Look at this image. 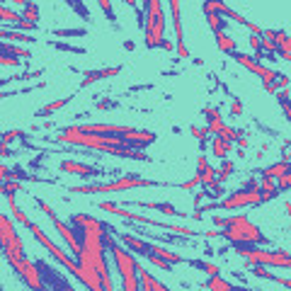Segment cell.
<instances>
[{
    "mask_svg": "<svg viewBox=\"0 0 291 291\" xmlns=\"http://www.w3.org/2000/svg\"><path fill=\"white\" fill-rule=\"evenodd\" d=\"M56 144H68L78 146L85 150H95V153H105V155H114V158H129V160H144L148 163L150 158L146 155L144 150L131 148V146L122 139V136H102V134H83L75 131L73 127H63L61 134L54 136Z\"/></svg>",
    "mask_w": 291,
    "mask_h": 291,
    "instance_id": "6da1fadb",
    "label": "cell"
},
{
    "mask_svg": "<svg viewBox=\"0 0 291 291\" xmlns=\"http://www.w3.org/2000/svg\"><path fill=\"white\" fill-rule=\"evenodd\" d=\"M214 226L221 228L218 238H226L228 243H253V245H267L270 240L262 236V231L245 216H214Z\"/></svg>",
    "mask_w": 291,
    "mask_h": 291,
    "instance_id": "7a4b0ae2",
    "label": "cell"
},
{
    "mask_svg": "<svg viewBox=\"0 0 291 291\" xmlns=\"http://www.w3.org/2000/svg\"><path fill=\"white\" fill-rule=\"evenodd\" d=\"M105 245H107V253H112V262L117 267V272L122 277V289L124 291H141L139 284V274H136V255L131 253L129 248H124L122 243H117L114 236V228L105 233Z\"/></svg>",
    "mask_w": 291,
    "mask_h": 291,
    "instance_id": "3957f363",
    "label": "cell"
},
{
    "mask_svg": "<svg viewBox=\"0 0 291 291\" xmlns=\"http://www.w3.org/2000/svg\"><path fill=\"white\" fill-rule=\"evenodd\" d=\"M165 182L158 180H146V177H139L136 172H127L124 177L114 182H107V184H83V187H68V192L73 194H114V192H127V189H134V187H163Z\"/></svg>",
    "mask_w": 291,
    "mask_h": 291,
    "instance_id": "277c9868",
    "label": "cell"
},
{
    "mask_svg": "<svg viewBox=\"0 0 291 291\" xmlns=\"http://www.w3.org/2000/svg\"><path fill=\"white\" fill-rule=\"evenodd\" d=\"M231 248L240 257H245L250 265H262V267H279V270H289L291 257L287 250H262L253 243H231Z\"/></svg>",
    "mask_w": 291,
    "mask_h": 291,
    "instance_id": "5b68a950",
    "label": "cell"
},
{
    "mask_svg": "<svg viewBox=\"0 0 291 291\" xmlns=\"http://www.w3.org/2000/svg\"><path fill=\"white\" fill-rule=\"evenodd\" d=\"M257 184L260 182L255 180V177H248V180L243 182V187L233 192V194H228L226 199L221 201H211L209 206H204V209H197L199 214L204 211H214V209H223V211H231V209H243V206H257L260 204V189H257Z\"/></svg>",
    "mask_w": 291,
    "mask_h": 291,
    "instance_id": "8992f818",
    "label": "cell"
},
{
    "mask_svg": "<svg viewBox=\"0 0 291 291\" xmlns=\"http://www.w3.org/2000/svg\"><path fill=\"white\" fill-rule=\"evenodd\" d=\"M27 231L32 233V238H34L36 243H39V245H41V248H44L46 253L51 255V257H54V260L58 262V265H61V267H66V270H68V272H71L73 277H75V279H78V282L83 284V270H80V265H78V260H75V257H71V255L66 253V250H63L61 245H56L54 240L46 236V233H44V231H41V228H39L36 223H32V226H29Z\"/></svg>",
    "mask_w": 291,
    "mask_h": 291,
    "instance_id": "52a82bcc",
    "label": "cell"
},
{
    "mask_svg": "<svg viewBox=\"0 0 291 291\" xmlns=\"http://www.w3.org/2000/svg\"><path fill=\"white\" fill-rule=\"evenodd\" d=\"M146 12L144 32H146V46L158 49V44L165 39V15H163V0H146L141 7Z\"/></svg>",
    "mask_w": 291,
    "mask_h": 291,
    "instance_id": "ba28073f",
    "label": "cell"
},
{
    "mask_svg": "<svg viewBox=\"0 0 291 291\" xmlns=\"http://www.w3.org/2000/svg\"><path fill=\"white\" fill-rule=\"evenodd\" d=\"M100 209H102V211H112V214H117L119 218H127V221H131V223H144V226H153V228L172 231V233H177V236H182V238H197L199 236V233L192 231V228H184V226H175V223H165V221H158V218H148V216H141V214H134V211H127V209H122L119 204H112V201H102Z\"/></svg>",
    "mask_w": 291,
    "mask_h": 291,
    "instance_id": "9c48e42d",
    "label": "cell"
},
{
    "mask_svg": "<svg viewBox=\"0 0 291 291\" xmlns=\"http://www.w3.org/2000/svg\"><path fill=\"white\" fill-rule=\"evenodd\" d=\"M0 250H2V257L7 260L10 267L17 262L19 257H24V243H22L19 233L15 231L12 221L5 214H0Z\"/></svg>",
    "mask_w": 291,
    "mask_h": 291,
    "instance_id": "30bf717a",
    "label": "cell"
},
{
    "mask_svg": "<svg viewBox=\"0 0 291 291\" xmlns=\"http://www.w3.org/2000/svg\"><path fill=\"white\" fill-rule=\"evenodd\" d=\"M34 204L46 214V216L51 218V223H54V228L58 231V236L63 238V243L68 245V250H71L73 257H78L80 255V240H78V236H75V231H73V226L71 223H66V221H61V218L56 216V211L46 204L44 199H39V197H34Z\"/></svg>",
    "mask_w": 291,
    "mask_h": 291,
    "instance_id": "8fae6325",
    "label": "cell"
},
{
    "mask_svg": "<svg viewBox=\"0 0 291 291\" xmlns=\"http://www.w3.org/2000/svg\"><path fill=\"white\" fill-rule=\"evenodd\" d=\"M12 270H15V274L19 277V282H22L24 287H29V289H36V291H44V289H46V284H44V279H41V272H39L36 262H32L27 255H24V257H19L17 262L12 265Z\"/></svg>",
    "mask_w": 291,
    "mask_h": 291,
    "instance_id": "7c38bea8",
    "label": "cell"
},
{
    "mask_svg": "<svg viewBox=\"0 0 291 291\" xmlns=\"http://www.w3.org/2000/svg\"><path fill=\"white\" fill-rule=\"evenodd\" d=\"M231 56H233V61L236 63H240L243 68H248L250 73H255L257 78H262V83H274V78H277V71H272V68H267V66H262L260 61H255L253 56L248 54H240V51H231Z\"/></svg>",
    "mask_w": 291,
    "mask_h": 291,
    "instance_id": "4fadbf2b",
    "label": "cell"
},
{
    "mask_svg": "<svg viewBox=\"0 0 291 291\" xmlns=\"http://www.w3.org/2000/svg\"><path fill=\"white\" fill-rule=\"evenodd\" d=\"M58 170H61V172H68V175H78V177H83V180H97V177L105 175L100 167L88 165V163H78V160H61V163H58Z\"/></svg>",
    "mask_w": 291,
    "mask_h": 291,
    "instance_id": "5bb4252c",
    "label": "cell"
},
{
    "mask_svg": "<svg viewBox=\"0 0 291 291\" xmlns=\"http://www.w3.org/2000/svg\"><path fill=\"white\" fill-rule=\"evenodd\" d=\"M114 236H117V240H119L124 248H129L131 253L141 255V257H146V255L150 253V240H146V238L134 236V233H124V231H114Z\"/></svg>",
    "mask_w": 291,
    "mask_h": 291,
    "instance_id": "9a60e30c",
    "label": "cell"
},
{
    "mask_svg": "<svg viewBox=\"0 0 291 291\" xmlns=\"http://www.w3.org/2000/svg\"><path fill=\"white\" fill-rule=\"evenodd\" d=\"M36 267H39V272H41V279H44V284L46 287H54V289H66V291H71L73 289V284L71 282H66L63 277H58V274L44 262V260H36Z\"/></svg>",
    "mask_w": 291,
    "mask_h": 291,
    "instance_id": "2e32d148",
    "label": "cell"
},
{
    "mask_svg": "<svg viewBox=\"0 0 291 291\" xmlns=\"http://www.w3.org/2000/svg\"><path fill=\"white\" fill-rule=\"evenodd\" d=\"M131 206H136V209H153V211H160L165 216H175V218H184L187 214H182L180 209H175L172 204H167V201H129Z\"/></svg>",
    "mask_w": 291,
    "mask_h": 291,
    "instance_id": "e0dca14e",
    "label": "cell"
},
{
    "mask_svg": "<svg viewBox=\"0 0 291 291\" xmlns=\"http://www.w3.org/2000/svg\"><path fill=\"white\" fill-rule=\"evenodd\" d=\"M122 73V66H112V68H100V71H85L83 73V80H80V88H88L97 80H107V78H117Z\"/></svg>",
    "mask_w": 291,
    "mask_h": 291,
    "instance_id": "ac0fdd59",
    "label": "cell"
},
{
    "mask_svg": "<svg viewBox=\"0 0 291 291\" xmlns=\"http://www.w3.org/2000/svg\"><path fill=\"white\" fill-rule=\"evenodd\" d=\"M136 274H139V284H141V291H167L163 282H158L150 272H146L144 267L136 262Z\"/></svg>",
    "mask_w": 291,
    "mask_h": 291,
    "instance_id": "d6986e66",
    "label": "cell"
},
{
    "mask_svg": "<svg viewBox=\"0 0 291 291\" xmlns=\"http://www.w3.org/2000/svg\"><path fill=\"white\" fill-rule=\"evenodd\" d=\"M274 54L279 56L282 61H291V39L284 29H279V36L274 41Z\"/></svg>",
    "mask_w": 291,
    "mask_h": 291,
    "instance_id": "ffe728a7",
    "label": "cell"
},
{
    "mask_svg": "<svg viewBox=\"0 0 291 291\" xmlns=\"http://www.w3.org/2000/svg\"><path fill=\"white\" fill-rule=\"evenodd\" d=\"M257 189H260V204H265V201L270 199H277L282 192L277 189V184H274L272 177H262V182L257 184Z\"/></svg>",
    "mask_w": 291,
    "mask_h": 291,
    "instance_id": "44dd1931",
    "label": "cell"
},
{
    "mask_svg": "<svg viewBox=\"0 0 291 291\" xmlns=\"http://www.w3.org/2000/svg\"><path fill=\"white\" fill-rule=\"evenodd\" d=\"M253 277H260V279H270V282H277V284H282V287L291 289V279H282V277H277V274L267 272V267H262V265H253Z\"/></svg>",
    "mask_w": 291,
    "mask_h": 291,
    "instance_id": "7402d4cb",
    "label": "cell"
},
{
    "mask_svg": "<svg viewBox=\"0 0 291 291\" xmlns=\"http://www.w3.org/2000/svg\"><path fill=\"white\" fill-rule=\"evenodd\" d=\"M0 39H10V41H19V44H34L36 36L19 32V29H0Z\"/></svg>",
    "mask_w": 291,
    "mask_h": 291,
    "instance_id": "603a6c76",
    "label": "cell"
},
{
    "mask_svg": "<svg viewBox=\"0 0 291 291\" xmlns=\"http://www.w3.org/2000/svg\"><path fill=\"white\" fill-rule=\"evenodd\" d=\"M150 250H153L155 255H160L163 260H167L170 265H184V262H187V260H184L180 253H172V250H167V248H160V245H155V243H150Z\"/></svg>",
    "mask_w": 291,
    "mask_h": 291,
    "instance_id": "cb8c5ba5",
    "label": "cell"
},
{
    "mask_svg": "<svg viewBox=\"0 0 291 291\" xmlns=\"http://www.w3.org/2000/svg\"><path fill=\"white\" fill-rule=\"evenodd\" d=\"M194 175L199 177V187H204V189H209V187L216 184V167H214V165H206L204 170L194 172Z\"/></svg>",
    "mask_w": 291,
    "mask_h": 291,
    "instance_id": "d4e9b609",
    "label": "cell"
},
{
    "mask_svg": "<svg viewBox=\"0 0 291 291\" xmlns=\"http://www.w3.org/2000/svg\"><path fill=\"white\" fill-rule=\"evenodd\" d=\"M5 199H7V204H10V211L15 214V221H17L19 226L29 228V226H32V221H29V216H27V214H24V211H22V209L17 206V201H15V194H7Z\"/></svg>",
    "mask_w": 291,
    "mask_h": 291,
    "instance_id": "484cf974",
    "label": "cell"
},
{
    "mask_svg": "<svg viewBox=\"0 0 291 291\" xmlns=\"http://www.w3.org/2000/svg\"><path fill=\"white\" fill-rule=\"evenodd\" d=\"M231 148H233V144H228V141H223V139H218V136H211V150H214V155H216L218 160L228 158Z\"/></svg>",
    "mask_w": 291,
    "mask_h": 291,
    "instance_id": "4316f807",
    "label": "cell"
},
{
    "mask_svg": "<svg viewBox=\"0 0 291 291\" xmlns=\"http://www.w3.org/2000/svg\"><path fill=\"white\" fill-rule=\"evenodd\" d=\"M0 54L17 56V58H32V51H27L22 46H15V44H2V41H0Z\"/></svg>",
    "mask_w": 291,
    "mask_h": 291,
    "instance_id": "83f0119b",
    "label": "cell"
},
{
    "mask_svg": "<svg viewBox=\"0 0 291 291\" xmlns=\"http://www.w3.org/2000/svg\"><path fill=\"white\" fill-rule=\"evenodd\" d=\"M216 46L223 51V54H231V51H236V39H231V36L226 34V32H216Z\"/></svg>",
    "mask_w": 291,
    "mask_h": 291,
    "instance_id": "f1b7e54d",
    "label": "cell"
},
{
    "mask_svg": "<svg viewBox=\"0 0 291 291\" xmlns=\"http://www.w3.org/2000/svg\"><path fill=\"white\" fill-rule=\"evenodd\" d=\"M187 265H192L194 270H201V272H206L209 277H214V274H221L218 265H214V262H206V260H187Z\"/></svg>",
    "mask_w": 291,
    "mask_h": 291,
    "instance_id": "f546056e",
    "label": "cell"
},
{
    "mask_svg": "<svg viewBox=\"0 0 291 291\" xmlns=\"http://www.w3.org/2000/svg\"><path fill=\"white\" fill-rule=\"evenodd\" d=\"M19 15H22V19H29V22H36L39 24V17H41V12H39V5H36L34 0H29L22 10H19Z\"/></svg>",
    "mask_w": 291,
    "mask_h": 291,
    "instance_id": "4dcf8cb0",
    "label": "cell"
},
{
    "mask_svg": "<svg viewBox=\"0 0 291 291\" xmlns=\"http://www.w3.org/2000/svg\"><path fill=\"white\" fill-rule=\"evenodd\" d=\"M71 100H73V95H68V97H61V100H56V102H51V105H46L44 109H39V112H36V117H49V114L58 112L61 107H66Z\"/></svg>",
    "mask_w": 291,
    "mask_h": 291,
    "instance_id": "1f68e13d",
    "label": "cell"
},
{
    "mask_svg": "<svg viewBox=\"0 0 291 291\" xmlns=\"http://www.w3.org/2000/svg\"><path fill=\"white\" fill-rule=\"evenodd\" d=\"M284 170H291V165H289V160L284 158V160H279V163H274V165H270V167H265L262 170V177H277V175H282Z\"/></svg>",
    "mask_w": 291,
    "mask_h": 291,
    "instance_id": "d6a6232c",
    "label": "cell"
},
{
    "mask_svg": "<svg viewBox=\"0 0 291 291\" xmlns=\"http://www.w3.org/2000/svg\"><path fill=\"white\" fill-rule=\"evenodd\" d=\"M206 24H209V29L216 34V32H226V17H221V15H216V12H209L206 15Z\"/></svg>",
    "mask_w": 291,
    "mask_h": 291,
    "instance_id": "836d02e7",
    "label": "cell"
},
{
    "mask_svg": "<svg viewBox=\"0 0 291 291\" xmlns=\"http://www.w3.org/2000/svg\"><path fill=\"white\" fill-rule=\"evenodd\" d=\"M236 172V165L231 163L228 158H223V163H221V167H216V182H226L231 175Z\"/></svg>",
    "mask_w": 291,
    "mask_h": 291,
    "instance_id": "e575fe53",
    "label": "cell"
},
{
    "mask_svg": "<svg viewBox=\"0 0 291 291\" xmlns=\"http://www.w3.org/2000/svg\"><path fill=\"white\" fill-rule=\"evenodd\" d=\"M206 289H214V291H228V289H233V284L231 282H226V279H221V274H214L206 284H204Z\"/></svg>",
    "mask_w": 291,
    "mask_h": 291,
    "instance_id": "d590c367",
    "label": "cell"
},
{
    "mask_svg": "<svg viewBox=\"0 0 291 291\" xmlns=\"http://www.w3.org/2000/svg\"><path fill=\"white\" fill-rule=\"evenodd\" d=\"M22 15H19L17 10H12V7H7V5H0V22H7V24H15L19 22Z\"/></svg>",
    "mask_w": 291,
    "mask_h": 291,
    "instance_id": "8d00e7d4",
    "label": "cell"
},
{
    "mask_svg": "<svg viewBox=\"0 0 291 291\" xmlns=\"http://www.w3.org/2000/svg\"><path fill=\"white\" fill-rule=\"evenodd\" d=\"M146 260H148L150 265H155L158 270H163V272H170V270H172V265H170L167 260H163L160 255H155V253H153V250H150V253L146 255Z\"/></svg>",
    "mask_w": 291,
    "mask_h": 291,
    "instance_id": "74e56055",
    "label": "cell"
},
{
    "mask_svg": "<svg viewBox=\"0 0 291 291\" xmlns=\"http://www.w3.org/2000/svg\"><path fill=\"white\" fill-rule=\"evenodd\" d=\"M27 134L24 131H19V129H10V131H5V134H0V144L10 146L12 141H17V139H24Z\"/></svg>",
    "mask_w": 291,
    "mask_h": 291,
    "instance_id": "f35d334b",
    "label": "cell"
},
{
    "mask_svg": "<svg viewBox=\"0 0 291 291\" xmlns=\"http://www.w3.org/2000/svg\"><path fill=\"white\" fill-rule=\"evenodd\" d=\"M240 134H243V131H238V129L226 127V124H223V129L218 131L216 136H218V139H223V141H228V144H233V141H236V139L240 136Z\"/></svg>",
    "mask_w": 291,
    "mask_h": 291,
    "instance_id": "ab89813d",
    "label": "cell"
},
{
    "mask_svg": "<svg viewBox=\"0 0 291 291\" xmlns=\"http://www.w3.org/2000/svg\"><path fill=\"white\" fill-rule=\"evenodd\" d=\"M274 180H277L274 184H277V189H279V192H287V189L291 187V170H284V172H282V175H277Z\"/></svg>",
    "mask_w": 291,
    "mask_h": 291,
    "instance_id": "60d3db41",
    "label": "cell"
},
{
    "mask_svg": "<svg viewBox=\"0 0 291 291\" xmlns=\"http://www.w3.org/2000/svg\"><path fill=\"white\" fill-rule=\"evenodd\" d=\"M192 136H194L201 146H206V144H209V136H211V134H209V127H201V129L199 127H192Z\"/></svg>",
    "mask_w": 291,
    "mask_h": 291,
    "instance_id": "b9f144b4",
    "label": "cell"
},
{
    "mask_svg": "<svg viewBox=\"0 0 291 291\" xmlns=\"http://www.w3.org/2000/svg\"><path fill=\"white\" fill-rule=\"evenodd\" d=\"M66 2L71 5L75 12H80V17H83V19H90V12H88V7H85V5H83L80 0H66Z\"/></svg>",
    "mask_w": 291,
    "mask_h": 291,
    "instance_id": "7bdbcfd3",
    "label": "cell"
},
{
    "mask_svg": "<svg viewBox=\"0 0 291 291\" xmlns=\"http://www.w3.org/2000/svg\"><path fill=\"white\" fill-rule=\"evenodd\" d=\"M97 5L102 7V12H105V15H107V19L114 24V22H117V17H114V10H112V0H97Z\"/></svg>",
    "mask_w": 291,
    "mask_h": 291,
    "instance_id": "ee69618b",
    "label": "cell"
},
{
    "mask_svg": "<svg viewBox=\"0 0 291 291\" xmlns=\"http://www.w3.org/2000/svg\"><path fill=\"white\" fill-rule=\"evenodd\" d=\"M56 36H83L85 29H54Z\"/></svg>",
    "mask_w": 291,
    "mask_h": 291,
    "instance_id": "f6af8a7d",
    "label": "cell"
},
{
    "mask_svg": "<svg viewBox=\"0 0 291 291\" xmlns=\"http://www.w3.org/2000/svg\"><path fill=\"white\" fill-rule=\"evenodd\" d=\"M274 85H277V90H279V88H289V75H287V73H277Z\"/></svg>",
    "mask_w": 291,
    "mask_h": 291,
    "instance_id": "bcb514c9",
    "label": "cell"
},
{
    "mask_svg": "<svg viewBox=\"0 0 291 291\" xmlns=\"http://www.w3.org/2000/svg\"><path fill=\"white\" fill-rule=\"evenodd\" d=\"M221 129H223V119H221V117H218V119H211V122H209V134H211V136H216V134L221 131Z\"/></svg>",
    "mask_w": 291,
    "mask_h": 291,
    "instance_id": "7dc6e473",
    "label": "cell"
},
{
    "mask_svg": "<svg viewBox=\"0 0 291 291\" xmlns=\"http://www.w3.org/2000/svg\"><path fill=\"white\" fill-rule=\"evenodd\" d=\"M180 187H182V189H187V192H192V189H197V187H199V177H197V175H194V177H192V180L182 182Z\"/></svg>",
    "mask_w": 291,
    "mask_h": 291,
    "instance_id": "c3c4849f",
    "label": "cell"
},
{
    "mask_svg": "<svg viewBox=\"0 0 291 291\" xmlns=\"http://www.w3.org/2000/svg\"><path fill=\"white\" fill-rule=\"evenodd\" d=\"M175 51H177V58H189V49L184 46V41H177V44H175Z\"/></svg>",
    "mask_w": 291,
    "mask_h": 291,
    "instance_id": "681fc988",
    "label": "cell"
},
{
    "mask_svg": "<svg viewBox=\"0 0 291 291\" xmlns=\"http://www.w3.org/2000/svg\"><path fill=\"white\" fill-rule=\"evenodd\" d=\"M231 114H233V117H240V114H243V102H240L238 97H233V102H231Z\"/></svg>",
    "mask_w": 291,
    "mask_h": 291,
    "instance_id": "f907efd6",
    "label": "cell"
},
{
    "mask_svg": "<svg viewBox=\"0 0 291 291\" xmlns=\"http://www.w3.org/2000/svg\"><path fill=\"white\" fill-rule=\"evenodd\" d=\"M204 114H206V119H209V122H211V119H218V117H221L218 107H206V109H204Z\"/></svg>",
    "mask_w": 291,
    "mask_h": 291,
    "instance_id": "816d5d0a",
    "label": "cell"
},
{
    "mask_svg": "<svg viewBox=\"0 0 291 291\" xmlns=\"http://www.w3.org/2000/svg\"><path fill=\"white\" fill-rule=\"evenodd\" d=\"M250 46H253V51H260V34H250Z\"/></svg>",
    "mask_w": 291,
    "mask_h": 291,
    "instance_id": "f5cc1de1",
    "label": "cell"
},
{
    "mask_svg": "<svg viewBox=\"0 0 291 291\" xmlns=\"http://www.w3.org/2000/svg\"><path fill=\"white\" fill-rule=\"evenodd\" d=\"M158 46H160V49H165V51H175V44H172L170 39H163V41H160Z\"/></svg>",
    "mask_w": 291,
    "mask_h": 291,
    "instance_id": "db71d44e",
    "label": "cell"
},
{
    "mask_svg": "<svg viewBox=\"0 0 291 291\" xmlns=\"http://www.w3.org/2000/svg\"><path fill=\"white\" fill-rule=\"evenodd\" d=\"M206 165H209V160H206V155H199V160H197V172H199V170H204Z\"/></svg>",
    "mask_w": 291,
    "mask_h": 291,
    "instance_id": "11a10c76",
    "label": "cell"
},
{
    "mask_svg": "<svg viewBox=\"0 0 291 291\" xmlns=\"http://www.w3.org/2000/svg\"><path fill=\"white\" fill-rule=\"evenodd\" d=\"M5 2H7V5H17L19 10H22V7H24V5H27L29 0H5Z\"/></svg>",
    "mask_w": 291,
    "mask_h": 291,
    "instance_id": "9f6ffc18",
    "label": "cell"
},
{
    "mask_svg": "<svg viewBox=\"0 0 291 291\" xmlns=\"http://www.w3.org/2000/svg\"><path fill=\"white\" fill-rule=\"evenodd\" d=\"M236 141H238V146H240V148H248V146H250V141H248V139H245V136H243V134H240V136H238Z\"/></svg>",
    "mask_w": 291,
    "mask_h": 291,
    "instance_id": "6f0895ef",
    "label": "cell"
},
{
    "mask_svg": "<svg viewBox=\"0 0 291 291\" xmlns=\"http://www.w3.org/2000/svg\"><path fill=\"white\" fill-rule=\"evenodd\" d=\"M12 80H19V75H7V78H0V85H7Z\"/></svg>",
    "mask_w": 291,
    "mask_h": 291,
    "instance_id": "680465c9",
    "label": "cell"
},
{
    "mask_svg": "<svg viewBox=\"0 0 291 291\" xmlns=\"http://www.w3.org/2000/svg\"><path fill=\"white\" fill-rule=\"evenodd\" d=\"M109 107H114V102H107V100L105 102H97V109H109Z\"/></svg>",
    "mask_w": 291,
    "mask_h": 291,
    "instance_id": "91938a15",
    "label": "cell"
},
{
    "mask_svg": "<svg viewBox=\"0 0 291 291\" xmlns=\"http://www.w3.org/2000/svg\"><path fill=\"white\" fill-rule=\"evenodd\" d=\"M265 90L270 92V95H274V92H277V85H274V83H265Z\"/></svg>",
    "mask_w": 291,
    "mask_h": 291,
    "instance_id": "94428289",
    "label": "cell"
}]
</instances>
